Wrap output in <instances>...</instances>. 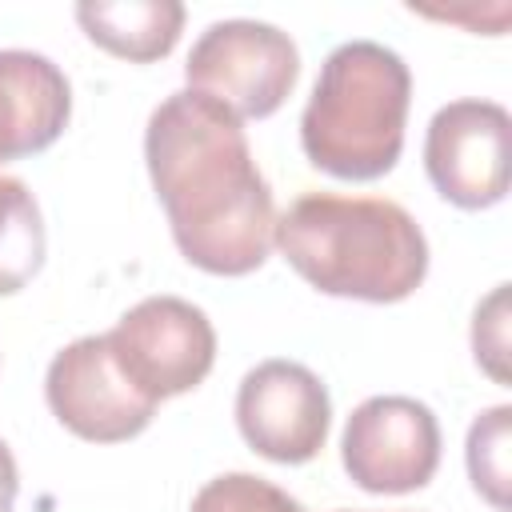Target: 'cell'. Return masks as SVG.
Returning a JSON list of instances; mask_svg holds the SVG:
<instances>
[{
	"label": "cell",
	"instance_id": "1",
	"mask_svg": "<svg viewBox=\"0 0 512 512\" xmlns=\"http://www.w3.org/2000/svg\"><path fill=\"white\" fill-rule=\"evenodd\" d=\"M152 188L168 212L176 248L212 276L260 268L276 240V208L240 120L184 88L172 92L144 132Z\"/></svg>",
	"mask_w": 512,
	"mask_h": 512
},
{
	"label": "cell",
	"instance_id": "2",
	"mask_svg": "<svg viewBox=\"0 0 512 512\" xmlns=\"http://www.w3.org/2000/svg\"><path fill=\"white\" fill-rule=\"evenodd\" d=\"M284 260L320 292L372 304L404 300L428 272L420 224L380 196L308 192L276 220Z\"/></svg>",
	"mask_w": 512,
	"mask_h": 512
},
{
	"label": "cell",
	"instance_id": "14",
	"mask_svg": "<svg viewBox=\"0 0 512 512\" xmlns=\"http://www.w3.org/2000/svg\"><path fill=\"white\" fill-rule=\"evenodd\" d=\"M192 512H304V504L252 472H228L192 496Z\"/></svg>",
	"mask_w": 512,
	"mask_h": 512
},
{
	"label": "cell",
	"instance_id": "3",
	"mask_svg": "<svg viewBox=\"0 0 512 512\" xmlns=\"http://www.w3.org/2000/svg\"><path fill=\"white\" fill-rule=\"evenodd\" d=\"M412 100L408 64L376 44H340L316 76L300 116L304 156L336 180H376L392 172L404 148V120Z\"/></svg>",
	"mask_w": 512,
	"mask_h": 512
},
{
	"label": "cell",
	"instance_id": "5",
	"mask_svg": "<svg viewBox=\"0 0 512 512\" xmlns=\"http://www.w3.org/2000/svg\"><path fill=\"white\" fill-rule=\"evenodd\" d=\"M104 340L120 372L156 404L192 392L216 360V332L208 316L180 296L140 300Z\"/></svg>",
	"mask_w": 512,
	"mask_h": 512
},
{
	"label": "cell",
	"instance_id": "15",
	"mask_svg": "<svg viewBox=\"0 0 512 512\" xmlns=\"http://www.w3.org/2000/svg\"><path fill=\"white\" fill-rule=\"evenodd\" d=\"M504 284L476 308V324H472V348H476V360H484V368L504 380Z\"/></svg>",
	"mask_w": 512,
	"mask_h": 512
},
{
	"label": "cell",
	"instance_id": "7",
	"mask_svg": "<svg viewBox=\"0 0 512 512\" xmlns=\"http://www.w3.org/2000/svg\"><path fill=\"white\" fill-rule=\"evenodd\" d=\"M44 396L68 432L96 444H116L144 432L156 412V400L120 372L104 336H80L60 348L48 364Z\"/></svg>",
	"mask_w": 512,
	"mask_h": 512
},
{
	"label": "cell",
	"instance_id": "4",
	"mask_svg": "<svg viewBox=\"0 0 512 512\" xmlns=\"http://www.w3.org/2000/svg\"><path fill=\"white\" fill-rule=\"evenodd\" d=\"M184 76L192 92L224 104L236 120H260L288 100L300 76V52L276 24L216 20L192 44Z\"/></svg>",
	"mask_w": 512,
	"mask_h": 512
},
{
	"label": "cell",
	"instance_id": "12",
	"mask_svg": "<svg viewBox=\"0 0 512 512\" xmlns=\"http://www.w3.org/2000/svg\"><path fill=\"white\" fill-rule=\"evenodd\" d=\"M44 264V220L24 180L0 176V296L20 292Z\"/></svg>",
	"mask_w": 512,
	"mask_h": 512
},
{
	"label": "cell",
	"instance_id": "10",
	"mask_svg": "<svg viewBox=\"0 0 512 512\" xmlns=\"http://www.w3.org/2000/svg\"><path fill=\"white\" fill-rule=\"evenodd\" d=\"M72 88L64 72L24 48H0V164L44 152L68 124Z\"/></svg>",
	"mask_w": 512,
	"mask_h": 512
},
{
	"label": "cell",
	"instance_id": "9",
	"mask_svg": "<svg viewBox=\"0 0 512 512\" xmlns=\"http://www.w3.org/2000/svg\"><path fill=\"white\" fill-rule=\"evenodd\" d=\"M236 424L260 456L276 464H304L328 440L332 400L320 376L304 364L264 360L240 380Z\"/></svg>",
	"mask_w": 512,
	"mask_h": 512
},
{
	"label": "cell",
	"instance_id": "16",
	"mask_svg": "<svg viewBox=\"0 0 512 512\" xmlns=\"http://www.w3.org/2000/svg\"><path fill=\"white\" fill-rule=\"evenodd\" d=\"M16 488H20V476H16V460H12L8 444L0 440V512H12Z\"/></svg>",
	"mask_w": 512,
	"mask_h": 512
},
{
	"label": "cell",
	"instance_id": "8",
	"mask_svg": "<svg viewBox=\"0 0 512 512\" xmlns=\"http://www.w3.org/2000/svg\"><path fill=\"white\" fill-rule=\"evenodd\" d=\"M512 120L492 100L444 104L424 136V168L432 188L456 208H492L508 192Z\"/></svg>",
	"mask_w": 512,
	"mask_h": 512
},
{
	"label": "cell",
	"instance_id": "13",
	"mask_svg": "<svg viewBox=\"0 0 512 512\" xmlns=\"http://www.w3.org/2000/svg\"><path fill=\"white\" fill-rule=\"evenodd\" d=\"M508 416L512 408L500 404L492 412H484L472 432H468V472L476 492H484L496 508L508 504L504 488H508Z\"/></svg>",
	"mask_w": 512,
	"mask_h": 512
},
{
	"label": "cell",
	"instance_id": "11",
	"mask_svg": "<svg viewBox=\"0 0 512 512\" xmlns=\"http://www.w3.org/2000/svg\"><path fill=\"white\" fill-rule=\"evenodd\" d=\"M76 20L92 44L132 64L160 60L176 48L184 28V4L176 0H84Z\"/></svg>",
	"mask_w": 512,
	"mask_h": 512
},
{
	"label": "cell",
	"instance_id": "6",
	"mask_svg": "<svg viewBox=\"0 0 512 512\" xmlns=\"http://www.w3.org/2000/svg\"><path fill=\"white\" fill-rule=\"evenodd\" d=\"M340 460L364 492H416L440 464V424L432 408L412 396H372L352 408Z\"/></svg>",
	"mask_w": 512,
	"mask_h": 512
}]
</instances>
